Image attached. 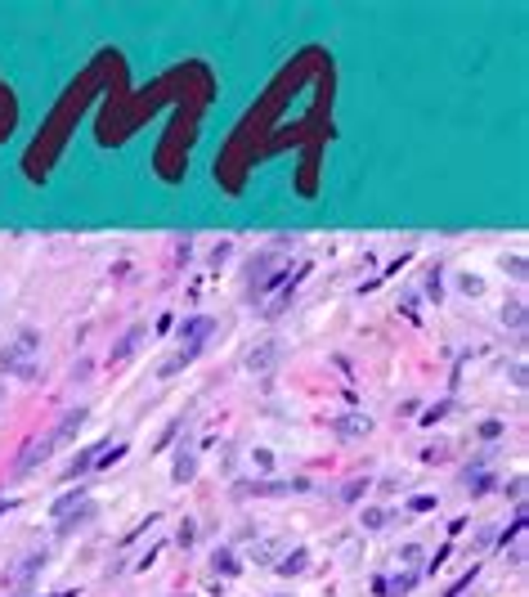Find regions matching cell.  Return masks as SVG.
Segmentation results:
<instances>
[{
	"label": "cell",
	"mask_w": 529,
	"mask_h": 597,
	"mask_svg": "<svg viewBox=\"0 0 529 597\" xmlns=\"http://www.w3.org/2000/svg\"><path fill=\"white\" fill-rule=\"evenodd\" d=\"M36 341H41V337H36L32 328H23L14 346H5V350H0V369H5V373H14V377H23V382H32V377H36V364H32Z\"/></svg>",
	"instance_id": "obj_1"
},
{
	"label": "cell",
	"mask_w": 529,
	"mask_h": 597,
	"mask_svg": "<svg viewBox=\"0 0 529 597\" xmlns=\"http://www.w3.org/2000/svg\"><path fill=\"white\" fill-rule=\"evenodd\" d=\"M54 445H58L54 436H41V441H27V445H23V454L14 458V476H27L32 467H41V462L50 458V449H54Z\"/></svg>",
	"instance_id": "obj_2"
},
{
	"label": "cell",
	"mask_w": 529,
	"mask_h": 597,
	"mask_svg": "<svg viewBox=\"0 0 529 597\" xmlns=\"http://www.w3.org/2000/svg\"><path fill=\"white\" fill-rule=\"evenodd\" d=\"M417 589V570H404V575H377L373 579V593L377 597H404V593H413Z\"/></svg>",
	"instance_id": "obj_3"
},
{
	"label": "cell",
	"mask_w": 529,
	"mask_h": 597,
	"mask_svg": "<svg viewBox=\"0 0 529 597\" xmlns=\"http://www.w3.org/2000/svg\"><path fill=\"white\" fill-rule=\"evenodd\" d=\"M99 517V507H94V498H81L77 507L68 512V517H58V534H72V530H81V526H90V521Z\"/></svg>",
	"instance_id": "obj_4"
},
{
	"label": "cell",
	"mask_w": 529,
	"mask_h": 597,
	"mask_svg": "<svg viewBox=\"0 0 529 597\" xmlns=\"http://www.w3.org/2000/svg\"><path fill=\"white\" fill-rule=\"evenodd\" d=\"M85 418H90V413H85V409H68V413H63V422H58L50 436H54L58 445H63V441H72V436H77L81 426H85Z\"/></svg>",
	"instance_id": "obj_5"
},
{
	"label": "cell",
	"mask_w": 529,
	"mask_h": 597,
	"mask_svg": "<svg viewBox=\"0 0 529 597\" xmlns=\"http://www.w3.org/2000/svg\"><path fill=\"white\" fill-rule=\"evenodd\" d=\"M144 337H149V333H144V328H139V324H135V328H130V333H126V337H121V341H117V346H113V364H126V359L135 355V350H139V341H144Z\"/></svg>",
	"instance_id": "obj_6"
},
{
	"label": "cell",
	"mask_w": 529,
	"mask_h": 597,
	"mask_svg": "<svg viewBox=\"0 0 529 597\" xmlns=\"http://www.w3.org/2000/svg\"><path fill=\"white\" fill-rule=\"evenodd\" d=\"M368 426H373V422L359 418V413H341V418H332V431H337V436H346V441H350V436H363Z\"/></svg>",
	"instance_id": "obj_7"
},
{
	"label": "cell",
	"mask_w": 529,
	"mask_h": 597,
	"mask_svg": "<svg viewBox=\"0 0 529 597\" xmlns=\"http://www.w3.org/2000/svg\"><path fill=\"white\" fill-rule=\"evenodd\" d=\"M99 449H104V441H99V445H90V449H81V454L68 462V476H72V481H77V476H85V472H90L94 462H99Z\"/></svg>",
	"instance_id": "obj_8"
},
{
	"label": "cell",
	"mask_w": 529,
	"mask_h": 597,
	"mask_svg": "<svg viewBox=\"0 0 529 597\" xmlns=\"http://www.w3.org/2000/svg\"><path fill=\"white\" fill-rule=\"evenodd\" d=\"M193 472H198V458H193V449L180 445V449H175V467H170V476L184 485V481H193Z\"/></svg>",
	"instance_id": "obj_9"
},
{
	"label": "cell",
	"mask_w": 529,
	"mask_h": 597,
	"mask_svg": "<svg viewBox=\"0 0 529 597\" xmlns=\"http://www.w3.org/2000/svg\"><path fill=\"white\" fill-rule=\"evenodd\" d=\"M41 566H45V553H27V557H23V562H18L14 570H9V584H23V579H32V575H36V570H41Z\"/></svg>",
	"instance_id": "obj_10"
},
{
	"label": "cell",
	"mask_w": 529,
	"mask_h": 597,
	"mask_svg": "<svg viewBox=\"0 0 529 597\" xmlns=\"http://www.w3.org/2000/svg\"><path fill=\"white\" fill-rule=\"evenodd\" d=\"M305 566H310V553H305V548H292V553L278 562V575H301Z\"/></svg>",
	"instance_id": "obj_11"
},
{
	"label": "cell",
	"mask_w": 529,
	"mask_h": 597,
	"mask_svg": "<svg viewBox=\"0 0 529 597\" xmlns=\"http://www.w3.org/2000/svg\"><path fill=\"white\" fill-rule=\"evenodd\" d=\"M81 498H90V494H85V490H81V485H77V490H68L63 498H54V507H50V517H54V521H58V517H68V512H72V507H77V503H81Z\"/></svg>",
	"instance_id": "obj_12"
},
{
	"label": "cell",
	"mask_w": 529,
	"mask_h": 597,
	"mask_svg": "<svg viewBox=\"0 0 529 597\" xmlns=\"http://www.w3.org/2000/svg\"><path fill=\"white\" fill-rule=\"evenodd\" d=\"M211 566H216V575H238V557H233V548H216Z\"/></svg>",
	"instance_id": "obj_13"
},
{
	"label": "cell",
	"mask_w": 529,
	"mask_h": 597,
	"mask_svg": "<svg viewBox=\"0 0 529 597\" xmlns=\"http://www.w3.org/2000/svg\"><path fill=\"white\" fill-rule=\"evenodd\" d=\"M466 485H471V494H489V490H494V476L485 472V462H475V472H466Z\"/></svg>",
	"instance_id": "obj_14"
},
{
	"label": "cell",
	"mask_w": 529,
	"mask_h": 597,
	"mask_svg": "<svg viewBox=\"0 0 529 597\" xmlns=\"http://www.w3.org/2000/svg\"><path fill=\"white\" fill-rule=\"evenodd\" d=\"M386 521H390V507H363V526L368 530H386Z\"/></svg>",
	"instance_id": "obj_15"
},
{
	"label": "cell",
	"mask_w": 529,
	"mask_h": 597,
	"mask_svg": "<svg viewBox=\"0 0 529 597\" xmlns=\"http://www.w3.org/2000/svg\"><path fill=\"white\" fill-rule=\"evenodd\" d=\"M422 557H426V553H422V543H404V548H399V562H404V566H413V570L422 566Z\"/></svg>",
	"instance_id": "obj_16"
},
{
	"label": "cell",
	"mask_w": 529,
	"mask_h": 597,
	"mask_svg": "<svg viewBox=\"0 0 529 597\" xmlns=\"http://www.w3.org/2000/svg\"><path fill=\"white\" fill-rule=\"evenodd\" d=\"M363 490H368V481H350L346 490H341V498H346V503H359V498H363Z\"/></svg>",
	"instance_id": "obj_17"
},
{
	"label": "cell",
	"mask_w": 529,
	"mask_h": 597,
	"mask_svg": "<svg viewBox=\"0 0 529 597\" xmlns=\"http://www.w3.org/2000/svg\"><path fill=\"white\" fill-rule=\"evenodd\" d=\"M193 539H198V530H193V521H184V526L175 530V543H180V548H189Z\"/></svg>",
	"instance_id": "obj_18"
},
{
	"label": "cell",
	"mask_w": 529,
	"mask_h": 597,
	"mask_svg": "<svg viewBox=\"0 0 529 597\" xmlns=\"http://www.w3.org/2000/svg\"><path fill=\"white\" fill-rule=\"evenodd\" d=\"M444 413H449V400H444V405H430V409H426V418H422V422L430 426V422H440V418H444Z\"/></svg>",
	"instance_id": "obj_19"
},
{
	"label": "cell",
	"mask_w": 529,
	"mask_h": 597,
	"mask_svg": "<svg viewBox=\"0 0 529 597\" xmlns=\"http://www.w3.org/2000/svg\"><path fill=\"white\" fill-rule=\"evenodd\" d=\"M409 507H413V512H430V507H435V498H430V494H417V498H409Z\"/></svg>",
	"instance_id": "obj_20"
},
{
	"label": "cell",
	"mask_w": 529,
	"mask_h": 597,
	"mask_svg": "<svg viewBox=\"0 0 529 597\" xmlns=\"http://www.w3.org/2000/svg\"><path fill=\"white\" fill-rule=\"evenodd\" d=\"M480 436H485V441H494V436H502V422H494V418H489V422H480Z\"/></svg>",
	"instance_id": "obj_21"
},
{
	"label": "cell",
	"mask_w": 529,
	"mask_h": 597,
	"mask_svg": "<svg viewBox=\"0 0 529 597\" xmlns=\"http://www.w3.org/2000/svg\"><path fill=\"white\" fill-rule=\"evenodd\" d=\"M251 458H256V467H261V472H269V467H274V454H269V449H256Z\"/></svg>",
	"instance_id": "obj_22"
},
{
	"label": "cell",
	"mask_w": 529,
	"mask_h": 597,
	"mask_svg": "<svg viewBox=\"0 0 529 597\" xmlns=\"http://www.w3.org/2000/svg\"><path fill=\"white\" fill-rule=\"evenodd\" d=\"M247 364H251V369H269V364H274V350H261V355H251Z\"/></svg>",
	"instance_id": "obj_23"
},
{
	"label": "cell",
	"mask_w": 529,
	"mask_h": 597,
	"mask_svg": "<svg viewBox=\"0 0 529 597\" xmlns=\"http://www.w3.org/2000/svg\"><path fill=\"white\" fill-rule=\"evenodd\" d=\"M502 319H507V324H525V306H507V310H502Z\"/></svg>",
	"instance_id": "obj_24"
},
{
	"label": "cell",
	"mask_w": 529,
	"mask_h": 597,
	"mask_svg": "<svg viewBox=\"0 0 529 597\" xmlns=\"http://www.w3.org/2000/svg\"><path fill=\"white\" fill-rule=\"evenodd\" d=\"M90 377V359H81V364H72V382H85Z\"/></svg>",
	"instance_id": "obj_25"
},
{
	"label": "cell",
	"mask_w": 529,
	"mask_h": 597,
	"mask_svg": "<svg viewBox=\"0 0 529 597\" xmlns=\"http://www.w3.org/2000/svg\"><path fill=\"white\" fill-rule=\"evenodd\" d=\"M471 579H475V570H471V575H466V579H458V584H453V589H449V597H462L466 589H471Z\"/></svg>",
	"instance_id": "obj_26"
},
{
	"label": "cell",
	"mask_w": 529,
	"mask_h": 597,
	"mask_svg": "<svg viewBox=\"0 0 529 597\" xmlns=\"http://www.w3.org/2000/svg\"><path fill=\"white\" fill-rule=\"evenodd\" d=\"M426 292H430V297L440 301V270H430V278H426Z\"/></svg>",
	"instance_id": "obj_27"
},
{
	"label": "cell",
	"mask_w": 529,
	"mask_h": 597,
	"mask_svg": "<svg viewBox=\"0 0 529 597\" xmlns=\"http://www.w3.org/2000/svg\"><path fill=\"white\" fill-rule=\"evenodd\" d=\"M458 288L466 292V297H475V292H480V278H471V274H466V278H462V283H458Z\"/></svg>",
	"instance_id": "obj_28"
},
{
	"label": "cell",
	"mask_w": 529,
	"mask_h": 597,
	"mask_svg": "<svg viewBox=\"0 0 529 597\" xmlns=\"http://www.w3.org/2000/svg\"><path fill=\"white\" fill-rule=\"evenodd\" d=\"M9 507H14V503H0V517H5V512H9Z\"/></svg>",
	"instance_id": "obj_29"
}]
</instances>
